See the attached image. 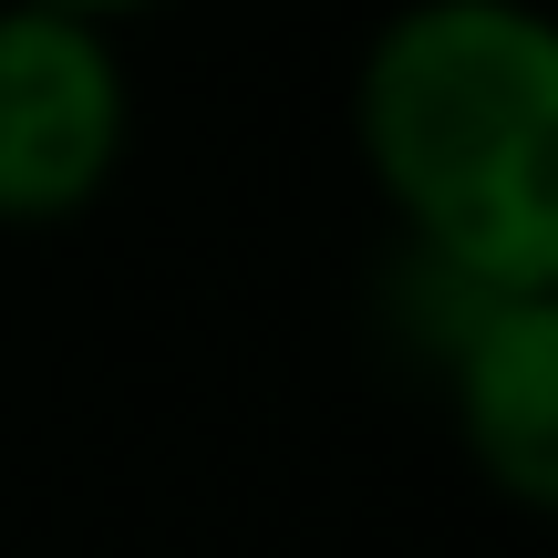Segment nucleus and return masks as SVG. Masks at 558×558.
Segmentation results:
<instances>
[{"label": "nucleus", "instance_id": "obj_2", "mask_svg": "<svg viewBox=\"0 0 558 558\" xmlns=\"http://www.w3.org/2000/svg\"><path fill=\"white\" fill-rule=\"evenodd\" d=\"M135 145V73L114 21L0 0V228H73Z\"/></svg>", "mask_w": 558, "mask_h": 558}, {"label": "nucleus", "instance_id": "obj_3", "mask_svg": "<svg viewBox=\"0 0 558 558\" xmlns=\"http://www.w3.org/2000/svg\"><path fill=\"white\" fill-rule=\"evenodd\" d=\"M435 393L465 465L507 507H558V290H507L435 352Z\"/></svg>", "mask_w": 558, "mask_h": 558}, {"label": "nucleus", "instance_id": "obj_1", "mask_svg": "<svg viewBox=\"0 0 558 558\" xmlns=\"http://www.w3.org/2000/svg\"><path fill=\"white\" fill-rule=\"evenodd\" d=\"M352 156L393 239L558 290V21L538 0H403L352 62Z\"/></svg>", "mask_w": 558, "mask_h": 558}, {"label": "nucleus", "instance_id": "obj_4", "mask_svg": "<svg viewBox=\"0 0 558 558\" xmlns=\"http://www.w3.org/2000/svg\"><path fill=\"white\" fill-rule=\"evenodd\" d=\"M52 11H83V21H135V11H166V0H52Z\"/></svg>", "mask_w": 558, "mask_h": 558}]
</instances>
